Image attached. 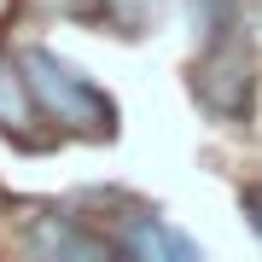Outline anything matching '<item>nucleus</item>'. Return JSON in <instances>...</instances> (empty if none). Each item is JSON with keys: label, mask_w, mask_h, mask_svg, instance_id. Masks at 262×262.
<instances>
[{"label": "nucleus", "mask_w": 262, "mask_h": 262, "mask_svg": "<svg viewBox=\"0 0 262 262\" xmlns=\"http://www.w3.org/2000/svg\"><path fill=\"white\" fill-rule=\"evenodd\" d=\"M24 76H29V88H35V105H41V117H53V122H64V128L76 134H117V105L105 88H94L82 70L70 64V58H58L47 47H29L24 58Z\"/></svg>", "instance_id": "nucleus-1"}, {"label": "nucleus", "mask_w": 262, "mask_h": 262, "mask_svg": "<svg viewBox=\"0 0 262 262\" xmlns=\"http://www.w3.org/2000/svg\"><path fill=\"white\" fill-rule=\"evenodd\" d=\"M192 94L204 111L215 117H251V53L239 47V41H227V35H215L210 41V53L192 64Z\"/></svg>", "instance_id": "nucleus-2"}, {"label": "nucleus", "mask_w": 262, "mask_h": 262, "mask_svg": "<svg viewBox=\"0 0 262 262\" xmlns=\"http://www.w3.org/2000/svg\"><path fill=\"white\" fill-rule=\"evenodd\" d=\"M122 251L140 256V262H204L198 239H187L181 227L158 222V215H128V227H122Z\"/></svg>", "instance_id": "nucleus-3"}, {"label": "nucleus", "mask_w": 262, "mask_h": 262, "mask_svg": "<svg viewBox=\"0 0 262 262\" xmlns=\"http://www.w3.org/2000/svg\"><path fill=\"white\" fill-rule=\"evenodd\" d=\"M35 122H41V105H35V88H29L24 64L0 58V134L35 140Z\"/></svg>", "instance_id": "nucleus-4"}, {"label": "nucleus", "mask_w": 262, "mask_h": 262, "mask_svg": "<svg viewBox=\"0 0 262 262\" xmlns=\"http://www.w3.org/2000/svg\"><path fill=\"white\" fill-rule=\"evenodd\" d=\"M35 251H41V256L99 262V256H105V245H99V239H88V233H76V227H70V222H58V215H41V222H35Z\"/></svg>", "instance_id": "nucleus-5"}, {"label": "nucleus", "mask_w": 262, "mask_h": 262, "mask_svg": "<svg viewBox=\"0 0 262 262\" xmlns=\"http://www.w3.org/2000/svg\"><path fill=\"white\" fill-rule=\"evenodd\" d=\"M192 18L204 29V41L227 35V18H233V0H192Z\"/></svg>", "instance_id": "nucleus-6"}, {"label": "nucleus", "mask_w": 262, "mask_h": 262, "mask_svg": "<svg viewBox=\"0 0 262 262\" xmlns=\"http://www.w3.org/2000/svg\"><path fill=\"white\" fill-rule=\"evenodd\" d=\"M158 6H163V0H105V12H117V18L134 24V29H140L146 18H158Z\"/></svg>", "instance_id": "nucleus-7"}, {"label": "nucleus", "mask_w": 262, "mask_h": 262, "mask_svg": "<svg viewBox=\"0 0 262 262\" xmlns=\"http://www.w3.org/2000/svg\"><path fill=\"white\" fill-rule=\"evenodd\" d=\"M35 6L58 12V18H94V12H105V0H35Z\"/></svg>", "instance_id": "nucleus-8"}, {"label": "nucleus", "mask_w": 262, "mask_h": 262, "mask_svg": "<svg viewBox=\"0 0 262 262\" xmlns=\"http://www.w3.org/2000/svg\"><path fill=\"white\" fill-rule=\"evenodd\" d=\"M245 210H251V227L262 233V192H245Z\"/></svg>", "instance_id": "nucleus-9"}]
</instances>
